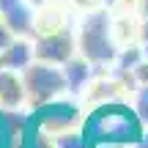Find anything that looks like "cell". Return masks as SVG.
<instances>
[{
    "instance_id": "cell-1",
    "label": "cell",
    "mask_w": 148,
    "mask_h": 148,
    "mask_svg": "<svg viewBox=\"0 0 148 148\" xmlns=\"http://www.w3.org/2000/svg\"><path fill=\"white\" fill-rule=\"evenodd\" d=\"M79 52L90 60L93 66H104L118 60V44L112 38V19L104 8H90L79 27Z\"/></svg>"
},
{
    "instance_id": "cell-2",
    "label": "cell",
    "mask_w": 148,
    "mask_h": 148,
    "mask_svg": "<svg viewBox=\"0 0 148 148\" xmlns=\"http://www.w3.org/2000/svg\"><path fill=\"white\" fill-rule=\"evenodd\" d=\"M22 79H25V88L36 104H47L55 96H60L63 90H69L63 69H58L55 63H44V60H33L22 71Z\"/></svg>"
},
{
    "instance_id": "cell-3",
    "label": "cell",
    "mask_w": 148,
    "mask_h": 148,
    "mask_svg": "<svg viewBox=\"0 0 148 148\" xmlns=\"http://www.w3.org/2000/svg\"><path fill=\"white\" fill-rule=\"evenodd\" d=\"M74 52H77V41L63 27L55 33H47V36H38L36 41V60H44V63L63 66L66 60L74 58Z\"/></svg>"
},
{
    "instance_id": "cell-4",
    "label": "cell",
    "mask_w": 148,
    "mask_h": 148,
    "mask_svg": "<svg viewBox=\"0 0 148 148\" xmlns=\"http://www.w3.org/2000/svg\"><path fill=\"white\" fill-rule=\"evenodd\" d=\"M0 16L14 30V36L36 33V16L27 0H0Z\"/></svg>"
},
{
    "instance_id": "cell-5",
    "label": "cell",
    "mask_w": 148,
    "mask_h": 148,
    "mask_svg": "<svg viewBox=\"0 0 148 148\" xmlns=\"http://www.w3.org/2000/svg\"><path fill=\"white\" fill-rule=\"evenodd\" d=\"M25 79H22V71H14V69H0V107L3 110H16V107L25 101Z\"/></svg>"
},
{
    "instance_id": "cell-6",
    "label": "cell",
    "mask_w": 148,
    "mask_h": 148,
    "mask_svg": "<svg viewBox=\"0 0 148 148\" xmlns=\"http://www.w3.org/2000/svg\"><path fill=\"white\" fill-rule=\"evenodd\" d=\"M36 60V44H30L25 36H16L8 47L3 49V66L14 71H25Z\"/></svg>"
},
{
    "instance_id": "cell-7",
    "label": "cell",
    "mask_w": 148,
    "mask_h": 148,
    "mask_svg": "<svg viewBox=\"0 0 148 148\" xmlns=\"http://www.w3.org/2000/svg\"><path fill=\"white\" fill-rule=\"evenodd\" d=\"M90 69H93V63H90L85 55H74L71 60H66L63 63V74H66V85H69L71 93H79V90L88 85L90 79Z\"/></svg>"
},
{
    "instance_id": "cell-8",
    "label": "cell",
    "mask_w": 148,
    "mask_h": 148,
    "mask_svg": "<svg viewBox=\"0 0 148 148\" xmlns=\"http://www.w3.org/2000/svg\"><path fill=\"white\" fill-rule=\"evenodd\" d=\"M60 25H63V16H60L58 11H44V14L36 16V33L38 36H47V33L60 30Z\"/></svg>"
},
{
    "instance_id": "cell-9",
    "label": "cell",
    "mask_w": 148,
    "mask_h": 148,
    "mask_svg": "<svg viewBox=\"0 0 148 148\" xmlns=\"http://www.w3.org/2000/svg\"><path fill=\"white\" fill-rule=\"evenodd\" d=\"M55 145L58 148H85L88 140H85V134H77V132H58L55 134Z\"/></svg>"
},
{
    "instance_id": "cell-10",
    "label": "cell",
    "mask_w": 148,
    "mask_h": 148,
    "mask_svg": "<svg viewBox=\"0 0 148 148\" xmlns=\"http://www.w3.org/2000/svg\"><path fill=\"white\" fill-rule=\"evenodd\" d=\"M134 110H137L140 121H145V123H148V85H143V88H140V93H137V104H134Z\"/></svg>"
},
{
    "instance_id": "cell-11",
    "label": "cell",
    "mask_w": 148,
    "mask_h": 148,
    "mask_svg": "<svg viewBox=\"0 0 148 148\" xmlns=\"http://www.w3.org/2000/svg\"><path fill=\"white\" fill-rule=\"evenodd\" d=\"M14 38H16V36H14V30H11V27L3 22V16H0V52H3V49L8 47Z\"/></svg>"
},
{
    "instance_id": "cell-12",
    "label": "cell",
    "mask_w": 148,
    "mask_h": 148,
    "mask_svg": "<svg viewBox=\"0 0 148 148\" xmlns=\"http://www.w3.org/2000/svg\"><path fill=\"white\" fill-rule=\"evenodd\" d=\"M148 41V16L143 19V25H140V44H145Z\"/></svg>"
},
{
    "instance_id": "cell-13",
    "label": "cell",
    "mask_w": 148,
    "mask_h": 148,
    "mask_svg": "<svg viewBox=\"0 0 148 148\" xmlns=\"http://www.w3.org/2000/svg\"><path fill=\"white\" fill-rule=\"evenodd\" d=\"M140 11H143V16H148V0H140Z\"/></svg>"
},
{
    "instance_id": "cell-14",
    "label": "cell",
    "mask_w": 148,
    "mask_h": 148,
    "mask_svg": "<svg viewBox=\"0 0 148 148\" xmlns=\"http://www.w3.org/2000/svg\"><path fill=\"white\" fill-rule=\"evenodd\" d=\"M0 69H3V52H0Z\"/></svg>"
}]
</instances>
